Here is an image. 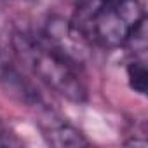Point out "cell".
<instances>
[{
    "label": "cell",
    "mask_w": 148,
    "mask_h": 148,
    "mask_svg": "<svg viewBox=\"0 0 148 148\" xmlns=\"http://www.w3.org/2000/svg\"><path fill=\"white\" fill-rule=\"evenodd\" d=\"M12 47L16 56L49 89L75 103L87 99V86L80 75L79 61L51 40L30 33H16Z\"/></svg>",
    "instance_id": "6da1fadb"
},
{
    "label": "cell",
    "mask_w": 148,
    "mask_h": 148,
    "mask_svg": "<svg viewBox=\"0 0 148 148\" xmlns=\"http://www.w3.org/2000/svg\"><path fill=\"white\" fill-rule=\"evenodd\" d=\"M19 145L18 136L12 132V129L4 122V119L0 117V146H14Z\"/></svg>",
    "instance_id": "5b68a950"
},
{
    "label": "cell",
    "mask_w": 148,
    "mask_h": 148,
    "mask_svg": "<svg viewBox=\"0 0 148 148\" xmlns=\"http://www.w3.org/2000/svg\"><path fill=\"white\" fill-rule=\"evenodd\" d=\"M0 82L4 84V87L7 89L9 94H12L19 101L26 103L28 106L42 105V98H40L38 91L33 87V84L30 80H26L16 68L9 66L5 63H0Z\"/></svg>",
    "instance_id": "3957f363"
},
{
    "label": "cell",
    "mask_w": 148,
    "mask_h": 148,
    "mask_svg": "<svg viewBox=\"0 0 148 148\" xmlns=\"http://www.w3.org/2000/svg\"><path fill=\"white\" fill-rule=\"evenodd\" d=\"M127 79H129V86L132 91L139 92V94H146L148 89V71L145 66V61H131L127 66Z\"/></svg>",
    "instance_id": "277c9868"
},
{
    "label": "cell",
    "mask_w": 148,
    "mask_h": 148,
    "mask_svg": "<svg viewBox=\"0 0 148 148\" xmlns=\"http://www.w3.org/2000/svg\"><path fill=\"white\" fill-rule=\"evenodd\" d=\"M40 129H42L44 139L51 146L68 148V146H86L87 145V139L77 127H73L66 120L56 119L52 115L47 120H44Z\"/></svg>",
    "instance_id": "7a4b0ae2"
}]
</instances>
